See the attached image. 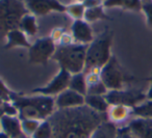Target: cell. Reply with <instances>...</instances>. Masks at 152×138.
Masks as SVG:
<instances>
[{
  "instance_id": "obj_1",
  "label": "cell",
  "mask_w": 152,
  "mask_h": 138,
  "mask_svg": "<svg viewBox=\"0 0 152 138\" xmlns=\"http://www.w3.org/2000/svg\"><path fill=\"white\" fill-rule=\"evenodd\" d=\"M47 121L52 128V138H91L107 116L83 105L57 109Z\"/></svg>"
},
{
  "instance_id": "obj_2",
  "label": "cell",
  "mask_w": 152,
  "mask_h": 138,
  "mask_svg": "<svg viewBox=\"0 0 152 138\" xmlns=\"http://www.w3.org/2000/svg\"><path fill=\"white\" fill-rule=\"evenodd\" d=\"M15 106L19 111V117L23 119H34L43 121L54 112L55 101L49 96L34 98H16Z\"/></svg>"
},
{
  "instance_id": "obj_3",
  "label": "cell",
  "mask_w": 152,
  "mask_h": 138,
  "mask_svg": "<svg viewBox=\"0 0 152 138\" xmlns=\"http://www.w3.org/2000/svg\"><path fill=\"white\" fill-rule=\"evenodd\" d=\"M88 46L67 45L55 50L53 58L61 65V69L70 74H78L85 70Z\"/></svg>"
},
{
  "instance_id": "obj_4",
  "label": "cell",
  "mask_w": 152,
  "mask_h": 138,
  "mask_svg": "<svg viewBox=\"0 0 152 138\" xmlns=\"http://www.w3.org/2000/svg\"><path fill=\"white\" fill-rule=\"evenodd\" d=\"M26 14L23 0H0V38H7L12 30L19 29Z\"/></svg>"
},
{
  "instance_id": "obj_5",
  "label": "cell",
  "mask_w": 152,
  "mask_h": 138,
  "mask_svg": "<svg viewBox=\"0 0 152 138\" xmlns=\"http://www.w3.org/2000/svg\"><path fill=\"white\" fill-rule=\"evenodd\" d=\"M110 44H112V34L107 33L92 42L87 50L86 71L89 72L94 69L101 70L108 62L110 59Z\"/></svg>"
},
{
  "instance_id": "obj_6",
  "label": "cell",
  "mask_w": 152,
  "mask_h": 138,
  "mask_svg": "<svg viewBox=\"0 0 152 138\" xmlns=\"http://www.w3.org/2000/svg\"><path fill=\"white\" fill-rule=\"evenodd\" d=\"M100 77L105 87L110 90L123 89L125 81L128 79L115 57H110L108 62L100 70Z\"/></svg>"
},
{
  "instance_id": "obj_7",
  "label": "cell",
  "mask_w": 152,
  "mask_h": 138,
  "mask_svg": "<svg viewBox=\"0 0 152 138\" xmlns=\"http://www.w3.org/2000/svg\"><path fill=\"white\" fill-rule=\"evenodd\" d=\"M108 105H124V106L133 107L142 104L147 99V94H144L142 89L132 88L127 90H110L104 96Z\"/></svg>"
},
{
  "instance_id": "obj_8",
  "label": "cell",
  "mask_w": 152,
  "mask_h": 138,
  "mask_svg": "<svg viewBox=\"0 0 152 138\" xmlns=\"http://www.w3.org/2000/svg\"><path fill=\"white\" fill-rule=\"evenodd\" d=\"M54 52H55V46L52 38H42V40H39L32 46H30V50H29L30 61L36 63L46 62L49 57H51L54 54Z\"/></svg>"
},
{
  "instance_id": "obj_9",
  "label": "cell",
  "mask_w": 152,
  "mask_h": 138,
  "mask_svg": "<svg viewBox=\"0 0 152 138\" xmlns=\"http://www.w3.org/2000/svg\"><path fill=\"white\" fill-rule=\"evenodd\" d=\"M71 79V74L69 72L61 69L58 75L55 76L53 80L47 86L42 88H37L34 92H40L43 96H52V94H59L64 90L68 89Z\"/></svg>"
},
{
  "instance_id": "obj_10",
  "label": "cell",
  "mask_w": 152,
  "mask_h": 138,
  "mask_svg": "<svg viewBox=\"0 0 152 138\" xmlns=\"http://www.w3.org/2000/svg\"><path fill=\"white\" fill-rule=\"evenodd\" d=\"M25 5L36 15H46L53 11L64 12L67 9L58 0H25Z\"/></svg>"
},
{
  "instance_id": "obj_11",
  "label": "cell",
  "mask_w": 152,
  "mask_h": 138,
  "mask_svg": "<svg viewBox=\"0 0 152 138\" xmlns=\"http://www.w3.org/2000/svg\"><path fill=\"white\" fill-rule=\"evenodd\" d=\"M85 104L86 97L70 89V88L61 92L55 100V105L58 109L74 108V107L83 106Z\"/></svg>"
},
{
  "instance_id": "obj_12",
  "label": "cell",
  "mask_w": 152,
  "mask_h": 138,
  "mask_svg": "<svg viewBox=\"0 0 152 138\" xmlns=\"http://www.w3.org/2000/svg\"><path fill=\"white\" fill-rule=\"evenodd\" d=\"M128 129L133 138H152V119L137 117L129 121Z\"/></svg>"
},
{
  "instance_id": "obj_13",
  "label": "cell",
  "mask_w": 152,
  "mask_h": 138,
  "mask_svg": "<svg viewBox=\"0 0 152 138\" xmlns=\"http://www.w3.org/2000/svg\"><path fill=\"white\" fill-rule=\"evenodd\" d=\"M132 114V108L124 106V105H110L106 116L110 123L116 125H122Z\"/></svg>"
},
{
  "instance_id": "obj_14",
  "label": "cell",
  "mask_w": 152,
  "mask_h": 138,
  "mask_svg": "<svg viewBox=\"0 0 152 138\" xmlns=\"http://www.w3.org/2000/svg\"><path fill=\"white\" fill-rule=\"evenodd\" d=\"M0 123H1V131L4 132L11 138H16L23 134L21 121L15 115H2L0 118Z\"/></svg>"
},
{
  "instance_id": "obj_15",
  "label": "cell",
  "mask_w": 152,
  "mask_h": 138,
  "mask_svg": "<svg viewBox=\"0 0 152 138\" xmlns=\"http://www.w3.org/2000/svg\"><path fill=\"white\" fill-rule=\"evenodd\" d=\"M72 34L77 42L88 44L93 42V31L87 22L76 20L72 25Z\"/></svg>"
},
{
  "instance_id": "obj_16",
  "label": "cell",
  "mask_w": 152,
  "mask_h": 138,
  "mask_svg": "<svg viewBox=\"0 0 152 138\" xmlns=\"http://www.w3.org/2000/svg\"><path fill=\"white\" fill-rule=\"evenodd\" d=\"M22 46V47H30L29 43L27 42L25 34L22 30L15 29L12 30L7 36V45L5 48H13V47Z\"/></svg>"
},
{
  "instance_id": "obj_17",
  "label": "cell",
  "mask_w": 152,
  "mask_h": 138,
  "mask_svg": "<svg viewBox=\"0 0 152 138\" xmlns=\"http://www.w3.org/2000/svg\"><path fill=\"white\" fill-rule=\"evenodd\" d=\"M85 105L100 113H106L108 107H110L104 96H94V94H87L86 96Z\"/></svg>"
},
{
  "instance_id": "obj_18",
  "label": "cell",
  "mask_w": 152,
  "mask_h": 138,
  "mask_svg": "<svg viewBox=\"0 0 152 138\" xmlns=\"http://www.w3.org/2000/svg\"><path fill=\"white\" fill-rule=\"evenodd\" d=\"M143 1L142 0H106L104 1V7H122L130 11H140L142 9Z\"/></svg>"
},
{
  "instance_id": "obj_19",
  "label": "cell",
  "mask_w": 152,
  "mask_h": 138,
  "mask_svg": "<svg viewBox=\"0 0 152 138\" xmlns=\"http://www.w3.org/2000/svg\"><path fill=\"white\" fill-rule=\"evenodd\" d=\"M69 88L74 92H78V94H83V96H87L88 94V86H87V81H86V75L83 73L74 74L73 76H71L70 79V84Z\"/></svg>"
},
{
  "instance_id": "obj_20",
  "label": "cell",
  "mask_w": 152,
  "mask_h": 138,
  "mask_svg": "<svg viewBox=\"0 0 152 138\" xmlns=\"http://www.w3.org/2000/svg\"><path fill=\"white\" fill-rule=\"evenodd\" d=\"M117 130L118 129L114 123L106 121L98 127L91 138H116Z\"/></svg>"
},
{
  "instance_id": "obj_21",
  "label": "cell",
  "mask_w": 152,
  "mask_h": 138,
  "mask_svg": "<svg viewBox=\"0 0 152 138\" xmlns=\"http://www.w3.org/2000/svg\"><path fill=\"white\" fill-rule=\"evenodd\" d=\"M20 30H22L23 32H25L28 36H34L38 31V27H37L36 19L32 16L26 14L21 20L20 23Z\"/></svg>"
},
{
  "instance_id": "obj_22",
  "label": "cell",
  "mask_w": 152,
  "mask_h": 138,
  "mask_svg": "<svg viewBox=\"0 0 152 138\" xmlns=\"http://www.w3.org/2000/svg\"><path fill=\"white\" fill-rule=\"evenodd\" d=\"M132 113L137 117L152 119V100H146L142 104L132 108Z\"/></svg>"
},
{
  "instance_id": "obj_23",
  "label": "cell",
  "mask_w": 152,
  "mask_h": 138,
  "mask_svg": "<svg viewBox=\"0 0 152 138\" xmlns=\"http://www.w3.org/2000/svg\"><path fill=\"white\" fill-rule=\"evenodd\" d=\"M52 128L48 121H41L37 131L31 136V138H52Z\"/></svg>"
},
{
  "instance_id": "obj_24",
  "label": "cell",
  "mask_w": 152,
  "mask_h": 138,
  "mask_svg": "<svg viewBox=\"0 0 152 138\" xmlns=\"http://www.w3.org/2000/svg\"><path fill=\"white\" fill-rule=\"evenodd\" d=\"M106 15L104 14L103 9L101 7H91V9H87L85 13V19L89 22H94L96 20L100 19H106Z\"/></svg>"
},
{
  "instance_id": "obj_25",
  "label": "cell",
  "mask_w": 152,
  "mask_h": 138,
  "mask_svg": "<svg viewBox=\"0 0 152 138\" xmlns=\"http://www.w3.org/2000/svg\"><path fill=\"white\" fill-rule=\"evenodd\" d=\"M41 121H34V119H23L21 121V128L22 132L25 136L31 138V136L34 134V132L37 131L38 127L40 126Z\"/></svg>"
},
{
  "instance_id": "obj_26",
  "label": "cell",
  "mask_w": 152,
  "mask_h": 138,
  "mask_svg": "<svg viewBox=\"0 0 152 138\" xmlns=\"http://www.w3.org/2000/svg\"><path fill=\"white\" fill-rule=\"evenodd\" d=\"M68 13L70 14V16H72L73 18H75L76 20H80L83 17H85L86 13V7L80 3H75V4H71L67 7Z\"/></svg>"
},
{
  "instance_id": "obj_27",
  "label": "cell",
  "mask_w": 152,
  "mask_h": 138,
  "mask_svg": "<svg viewBox=\"0 0 152 138\" xmlns=\"http://www.w3.org/2000/svg\"><path fill=\"white\" fill-rule=\"evenodd\" d=\"M142 9H143L144 14H145L146 18H147V23L150 27L152 28V1H148V2H143L142 5Z\"/></svg>"
},
{
  "instance_id": "obj_28",
  "label": "cell",
  "mask_w": 152,
  "mask_h": 138,
  "mask_svg": "<svg viewBox=\"0 0 152 138\" xmlns=\"http://www.w3.org/2000/svg\"><path fill=\"white\" fill-rule=\"evenodd\" d=\"M116 138H133L131 135L130 131H129L128 127H122L120 129L117 130V135Z\"/></svg>"
},
{
  "instance_id": "obj_29",
  "label": "cell",
  "mask_w": 152,
  "mask_h": 138,
  "mask_svg": "<svg viewBox=\"0 0 152 138\" xmlns=\"http://www.w3.org/2000/svg\"><path fill=\"white\" fill-rule=\"evenodd\" d=\"M100 4H101V0H85L83 1V5L88 9L100 7Z\"/></svg>"
},
{
  "instance_id": "obj_30",
  "label": "cell",
  "mask_w": 152,
  "mask_h": 138,
  "mask_svg": "<svg viewBox=\"0 0 152 138\" xmlns=\"http://www.w3.org/2000/svg\"><path fill=\"white\" fill-rule=\"evenodd\" d=\"M147 99L148 100H152V76H151V79H150L149 88H148V92H147Z\"/></svg>"
},
{
  "instance_id": "obj_31",
  "label": "cell",
  "mask_w": 152,
  "mask_h": 138,
  "mask_svg": "<svg viewBox=\"0 0 152 138\" xmlns=\"http://www.w3.org/2000/svg\"><path fill=\"white\" fill-rule=\"evenodd\" d=\"M0 138H11V137H10L9 135H7L4 132L0 131Z\"/></svg>"
},
{
  "instance_id": "obj_32",
  "label": "cell",
  "mask_w": 152,
  "mask_h": 138,
  "mask_svg": "<svg viewBox=\"0 0 152 138\" xmlns=\"http://www.w3.org/2000/svg\"><path fill=\"white\" fill-rule=\"evenodd\" d=\"M16 138H29V137H27V136H25L24 134H22V135L18 136V137H16Z\"/></svg>"
},
{
  "instance_id": "obj_33",
  "label": "cell",
  "mask_w": 152,
  "mask_h": 138,
  "mask_svg": "<svg viewBox=\"0 0 152 138\" xmlns=\"http://www.w3.org/2000/svg\"><path fill=\"white\" fill-rule=\"evenodd\" d=\"M143 2H148V1H152V0H142Z\"/></svg>"
},
{
  "instance_id": "obj_34",
  "label": "cell",
  "mask_w": 152,
  "mask_h": 138,
  "mask_svg": "<svg viewBox=\"0 0 152 138\" xmlns=\"http://www.w3.org/2000/svg\"><path fill=\"white\" fill-rule=\"evenodd\" d=\"M0 131H1V123H0Z\"/></svg>"
},
{
  "instance_id": "obj_35",
  "label": "cell",
  "mask_w": 152,
  "mask_h": 138,
  "mask_svg": "<svg viewBox=\"0 0 152 138\" xmlns=\"http://www.w3.org/2000/svg\"><path fill=\"white\" fill-rule=\"evenodd\" d=\"M78 1H80V0H78ZM81 1H83V0H81ZM83 1H85V0H83Z\"/></svg>"
},
{
  "instance_id": "obj_36",
  "label": "cell",
  "mask_w": 152,
  "mask_h": 138,
  "mask_svg": "<svg viewBox=\"0 0 152 138\" xmlns=\"http://www.w3.org/2000/svg\"><path fill=\"white\" fill-rule=\"evenodd\" d=\"M101 1H102V0H101ZM103 1H106V0H103Z\"/></svg>"
}]
</instances>
